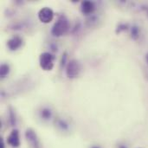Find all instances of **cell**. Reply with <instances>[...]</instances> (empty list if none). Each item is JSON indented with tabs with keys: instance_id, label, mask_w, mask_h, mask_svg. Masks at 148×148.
I'll return each mask as SVG.
<instances>
[{
	"instance_id": "8fae6325",
	"label": "cell",
	"mask_w": 148,
	"mask_h": 148,
	"mask_svg": "<svg viewBox=\"0 0 148 148\" xmlns=\"http://www.w3.org/2000/svg\"><path fill=\"white\" fill-rule=\"evenodd\" d=\"M40 115H41V118L45 120V121H48L49 119H51L52 117V112L49 109V108H43L42 110V112L40 113Z\"/></svg>"
},
{
	"instance_id": "5bb4252c",
	"label": "cell",
	"mask_w": 148,
	"mask_h": 148,
	"mask_svg": "<svg viewBox=\"0 0 148 148\" xmlns=\"http://www.w3.org/2000/svg\"><path fill=\"white\" fill-rule=\"evenodd\" d=\"M116 148H129V147H128V146H127V144H125V143H120V144H118V146H117V147Z\"/></svg>"
},
{
	"instance_id": "4fadbf2b",
	"label": "cell",
	"mask_w": 148,
	"mask_h": 148,
	"mask_svg": "<svg viewBox=\"0 0 148 148\" xmlns=\"http://www.w3.org/2000/svg\"><path fill=\"white\" fill-rule=\"evenodd\" d=\"M119 32H121V30H126L127 29V25H126V24H121L120 26H119Z\"/></svg>"
},
{
	"instance_id": "9a60e30c",
	"label": "cell",
	"mask_w": 148,
	"mask_h": 148,
	"mask_svg": "<svg viewBox=\"0 0 148 148\" xmlns=\"http://www.w3.org/2000/svg\"><path fill=\"white\" fill-rule=\"evenodd\" d=\"M0 148H5V144H4L3 138H1V140H0Z\"/></svg>"
},
{
	"instance_id": "6da1fadb",
	"label": "cell",
	"mask_w": 148,
	"mask_h": 148,
	"mask_svg": "<svg viewBox=\"0 0 148 148\" xmlns=\"http://www.w3.org/2000/svg\"><path fill=\"white\" fill-rule=\"evenodd\" d=\"M69 29V21L65 16H62L52 27L51 33L54 36L59 37L63 36Z\"/></svg>"
},
{
	"instance_id": "7a4b0ae2",
	"label": "cell",
	"mask_w": 148,
	"mask_h": 148,
	"mask_svg": "<svg viewBox=\"0 0 148 148\" xmlns=\"http://www.w3.org/2000/svg\"><path fill=\"white\" fill-rule=\"evenodd\" d=\"M55 56L49 52H43L39 56V64L42 69L50 71L54 68Z\"/></svg>"
},
{
	"instance_id": "ba28073f",
	"label": "cell",
	"mask_w": 148,
	"mask_h": 148,
	"mask_svg": "<svg viewBox=\"0 0 148 148\" xmlns=\"http://www.w3.org/2000/svg\"><path fill=\"white\" fill-rule=\"evenodd\" d=\"M82 12L85 15H90L92 14L95 10V5L92 1H82Z\"/></svg>"
},
{
	"instance_id": "3957f363",
	"label": "cell",
	"mask_w": 148,
	"mask_h": 148,
	"mask_svg": "<svg viewBox=\"0 0 148 148\" xmlns=\"http://www.w3.org/2000/svg\"><path fill=\"white\" fill-rule=\"evenodd\" d=\"M81 70H82V66L79 61L73 59V60H70L67 64L66 75L69 78L74 79V78H76L80 75Z\"/></svg>"
},
{
	"instance_id": "7c38bea8",
	"label": "cell",
	"mask_w": 148,
	"mask_h": 148,
	"mask_svg": "<svg viewBox=\"0 0 148 148\" xmlns=\"http://www.w3.org/2000/svg\"><path fill=\"white\" fill-rule=\"evenodd\" d=\"M9 72H10V67L5 63L2 64L1 68H0V75H1V77H3V78L5 77L9 74Z\"/></svg>"
},
{
	"instance_id": "277c9868",
	"label": "cell",
	"mask_w": 148,
	"mask_h": 148,
	"mask_svg": "<svg viewBox=\"0 0 148 148\" xmlns=\"http://www.w3.org/2000/svg\"><path fill=\"white\" fill-rule=\"evenodd\" d=\"M25 139L31 148H42V143L36 134V133L32 128H28L25 132Z\"/></svg>"
},
{
	"instance_id": "5b68a950",
	"label": "cell",
	"mask_w": 148,
	"mask_h": 148,
	"mask_svg": "<svg viewBox=\"0 0 148 148\" xmlns=\"http://www.w3.org/2000/svg\"><path fill=\"white\" fill-rule=\"evenodd\" d=\"M38 18L43 23H50L54 18V11L49 7H43L38 12Z\"/></svg>"
},
{
	"instance_id": "e0dca14e",
	"label": "cell",
	"mask_w": 148,
	"mask_h": 148,
	"mask_svg": "<svg viewBox=\"0 0 148 148\" xmlns=\"http://www.w3.org/2000/svg\"><path fill=\"white\" fill-rule=\"evenodd\" d=\"M146 61H147V62L148 64V53L147 54V56H146Z\"/></svg>"
},
{
	"instance_id": "52a82bcc",
	"label": "cell",
	"mask_w": 148,
	"mask_h": 148,
	"mask_svg": "<svg viewBox=\"0 0 148 148\" xmlns=\"http://www.w3.org/2000/svg\"><path fill=\"white\" fill-rule=\"evenodd\" d=\"M22 44H23V40L18 36H14L7 41V47L12 51L19 49L22 46Z\"/></svg>"
},
{
	"instance_id": "9c48e42d",
	"label": "cell",
	"mask_w": 148,
	"mask_h": 148,
	"mask_svg": "<svg viewBox=\"0 0 148 148\" xmlns=\"http://www.w3.org/2000/svg\"><path fill=\"white\" fill-rule=\"evenodd\" d=\"M56 127L59 129V131L62 132V134H68V133L70 132V129H71L70 125L67 121H65L63 120L58 121L57 123H56Z\"/></svg>"
},
{
	"instance_id": "8992f818",
	"label": "cell",
	"mask_w": 148,
	"mask_h": 148,
	"mask_svg": "<svg viewBox=\"0 0 148 148\" xmlns=\"http://www.w3.org/2000/svg\"><path fill=\"white\" fill-rule=\"evenodd\" d=\"M7 144L10 146L11 147L17 148L20 147L21 141H20V137H19V132L17 129H13L9 136L7 137Z\"/></svg>"
},
{
	"instance_id": "30bf717a",
	"label": "cell",
	"mask_w": 148,
	"mask_h": 148,
	"mask_svg": "<svg viewBox=\"0 0 148 148\" xmlns=\"http://www.w3.org/2000/svg\"><path fill=\"white\" fill-rule=\"evenodd\" d=\"M131 36L134 40H138L140 36V28L137 25H134L131 28Z\"/></svg>"
},
{
	"instance_id": "2e32d148",
	"label": "cell",
	"mask_w": 148,
	"mask_h": 148,
	"mask_svg": "<svg viewBox=\"0 0 148 148\" xmlns=\"http://www.w3.org/2000/svg\"><path fill=\"white\" fill-rule=\"evenodd\" d=\"M89 148H101V147H100V146H98V145H95V146L90 147Z\"/></svg>"
}]
</instances>
